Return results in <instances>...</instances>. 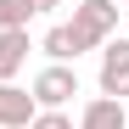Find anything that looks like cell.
<instances>
[{"label": "cell", "mask_w": 129, "mask_h": 129, "mask_svg": "<svg viewBox=\"0 0 129 129\" xmlns=\"http://www.w3.org/2000/svg\"><path fill=\"white\" fill-rule=\"evenodd\" d=\"M68 28H73V45H79V56H84V51H101L107 39L118 34V6H112V0H79Z\"/></svg>", "instance_id": "1"}, {"label": "cell", "mask_w": 129, "mask_h": 129, "mask_svg": "<svg viewBox=\"0 0 129 129\" xmlns=\"http://www.w3.org/2000/svg\"><path fill=\"white\" fill-rule=\"evenodd\" d=\"M28 95L39 112H68V101L79 95V68H62V62H51V68H39L34 84H28Z\"/></svg>", "instance_id": "2"}, {"label": "cell", "mask_w": 129, "mask_h": 129, "mask_svg": "<svg viewBox=\"0 0 129 129\" xmlns=\"http://www.w3.org/2000/svg\"><path fill=\"white\" fill-rule=\"evenodd\" d=\"M101 95L107 101H123L129 95V39L123 34H112V39H107V45H101Z\"/></svg>", "instance_id": "3"}, {"label": "cell", "mask_w": 129, "mask_h": 129, "mask_svg": "<svg viewBox=\"0 0 129 129\" xmlns=\"http://www.w3.org/2000/svg\"><path fill=\"white\" fill-rule=\"evenodd\" d=\"M34 95L23 90V84H0V129H28L34 123Z\"/></svg>", "instance_id": "4"}, {"label": "cell", "mask_w": 129, "mask_h": 129, "mask_svg": "<svg viewBox=\"0 0 129 129\" xmlns=\"http://www.w3.org/2000/svg\"><path fill=\"white\" fill-rule=\"evenodd\" d=\"M73 129H129V112H123V101L95 95V101H84V112H79Z\"/></svg>", "instance_id": "5"}, {"label": "cell", "mask_w": 129, "mask_h": 129, "mask_svg": "<svg viewBox=\"0 0 129 129\" xmlns=\"http://www.w3.org/2000/svg\"><path fill=\"white\" fill-rule=\"evenodd\" d=\"M23 62H28V28H11V34H0V84H17Z\"/></svg>", "instance_id": "6"}, {"label": "cell", "mask_w": 129, "mask_h": 129, "mask_svg": "<svg viewBox=\"0 0 129 129\" xmlns=\"http://www.w3.org/2000/svg\"><path fill=\"white\" fill-rule=\"evenodd\" d=\"M39 51H45L51 62H62V68H73V62H79V45H73V28H68V23H51L45 39H39Z\"/></svg>", "instance_id": "7"}, {"label": "cell", "mask_w": 129, "mask_h": 129, "mask_svg": "<svg viewBox=\"0 0 129 129\" xmlns=\"http://www.w3.org/2000/svg\"><path fill=\"white\" fill-rule=\"evenodd\" d=\"M28 17H34V6H28V0H0V34L28 28Z\"/></svg>", "instance_id": "8"}, {"label": "cell", "mask_w": 129, "mask_h": 129, "mask_svg": "<svg viewBox=\"0 0 129 129\" xmlns=\"http://www.w3.org/2000/svg\"><path fill=\"white\" fill-rule=\"evenodd\" d=\"M28 129H73V118H68V112H34Z\"/></svg>", "instance_id": "9"}, {"label": "cell", "mask_w": 129, "mask_h": 129, "mask_svg": "<svg viewBox=\"0 0 129 129\" xmlns=\"http://www.w3.org/2000/svg\"><path fill=\"white\" fill-rule=\"evenodd\" d=\"M28 6H34V17H39V11H56L62 0H28Z\"/></svg>", "instance_id": "10"}, {"label": "cell", "mask_w": 129, "mask_h": 129, "mask_svg": "<svg viewBox=\"0 0 129 129\" xmlns=\"http://www.w3.org/2000/svg\"><path fill=\"white\" fill-rule=\"evenodd\" d=\"M112 6H129V0H112Z\"/></svg>", "instance_id": "11"}]
</instances>
